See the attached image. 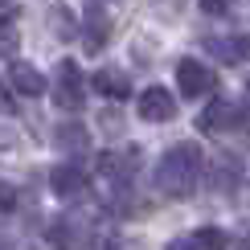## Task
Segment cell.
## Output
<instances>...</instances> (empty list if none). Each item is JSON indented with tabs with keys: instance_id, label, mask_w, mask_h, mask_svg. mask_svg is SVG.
<instances>
[{
	"instance_id": "obj_10",
	"label": "cell",
	"mask_w": 250,
	"mask_h": 250,
	"mask_svg": "<svg viewBox=\"0 0 250 250\" xmlns=\"http://www.w3.org/2000/svg\"><path fill=\"white\" fill-rule=\"evenodd\" d=\"M95 90L99 95H107V99H115V103H123L131 95V78H127V70H119V66H103V70H95Z\"/></svg>"
},
{
	"instance_id": "obj_1",
	"label": "cell",
	"mask_w": 250,
	"mask_h": 250,
	"mask_svg": "<svg viewBox=\"0 0 250 250\" xmlns=\"http://www.w3.org/2000/svg\"><path fill=\"white\" fill-rule=\"evenodd\" d=\"M201 148H197L193 140H181L172 144L168 152L160 156V168H156V189L168 193V197H193L197 181H201Z\"/></svg>"
},
{
	"instance_id": "obj_5",
	"label": "cell",
	"mask_w": 250,
	"mask_h": 250,
	"mask_svg": "<svg viewBox=\"0 0 250 250\" xmlns=\"http://www.w3.org/2000/svg\"><path fill=\"white\" fill-rule=\"evenodd\" d=\"M176 86H181V95H189V99H205V95L217 90V74H213V66H205V62L185 58L181 66H176Z\"/></svg>"
},
{
	"instance_id": "obj_20",
	"label": "cell",
	"mask_w": 250,
	"mask_h": 250,
	"mask_svg": "<svg viewBox=\"0 0 250 250\" xmlns=\"http://www.w3.org/2000/svg\"><path fill=\"white\" fill-rule=\"evenodd\" d=\"M0 111H4V115H13V111H17V103L8 99V86H4V82H0Z\"/></svg>"
},
{
	"instance_id": "obj_11",
	"label": "cell",
	"mask_w": 250,
	"mask_h": 250,
	"mask_svg": "<svg viewBox=\"0 0 250 250\" xmlns=\"http://www.w3.org/2000/svg\"><path fill=\"white\" fill-rule=\"evenodd\" d=\"M8 62H13V70H8V78H13L17 95H29V99L45 95V74H41L37 66H29V62H17V58H8Z\"/></svg>"
},
{
	"instance_id": "obj_17",
	"label": "cell",
	"mask_w": 250,
	"mask_h": 250,
	"mask_svg": "<svg viewBox=\"0 0 250 250\" xmlns=\"http://www.w3.org/2000/svg\"><path fill=\"white\" fill-rule=\"evenodd\" d=\"M17 185L13 181H4V176H0V213H8V209H17Z\"/></svg>"
},
{
	"instance_id": "obj_2",
	"label": "cell",
	"mask_w": 250,
	"mask_h": 250,
	"mask_svg": "<svg viewBox=\"0 0 250 250\" xmlns=\"http://www.w3.org/2000/svg\"><path fill=\"white\" fill-rule=\"evenodd\" d=\"M201 131H209V135H222V131H242L246 127V103H238V99H213L209 107L201 111Z\"/></svg>"
},
{
	"instance_id": "obj_15",
	"label": "cell",
	"mask_w": 250,
	"mask_h": 250,
	"mask_svg": "<svg viewBox=\"0 0 250 250\" xmlns=\"http://www.w3.org/2000/svg\"><path fill=\"white\" fill-rule=\"evenodd\" d=\"M17 54H21V29L13 17H4L0 21V58H17Z\"/></svg>"
},
{
	"instance_id": "obj_4",
	"label": "cell",
	"mask_w": 250,
	"mask_h": 250,
	"mask_svg": "<svg viewBox=\"0 0 250 250\" xmlns=\"http://www.w3.org/2000/svg\"><path fill=\"white\" fill-rule=\"evenodd\" d=\"M78 37H82V45H86V54H99V49L111 41V13H107L103 0H86V13H82Z\"/></svg>"
},
{
	"instance_id": "obj_16",
	"label": "cell",
	"mask_w": 250,
	"mask_h": 250,
	"mask_svg": "<svg viewBox=\"0 0 250 250\" xmlns=\"http://www.w3.org/2000/svg\"><path fill=\"white\" fill-rule=\"evenodd\" d=\"M176 246H230V238L222 230H213V226H205V230H197L189 242H176Z\"/></svg>"
},
{
	"instance_id": "obj_12",
	"label": "cell",
	"mask_w": 250,
	"mask_h": 250,
	"mask_svg": "<svg viewBox=\"0 0 250 250\" xmlns=\"http://www.w3.org/2000/svg\"><path fill=\"white\" fill-rule=\"evenodd\" d=\"M205 49H209L217 62H226V66H242V62H246V37H242V33H230V37H205Z\"/></svg>"
},
{
	"instance_id": "obj_14",
	"label": "cell",
	"mask_w": 250,
	"mask_h": 250,
	"mask_svg": "<svg viewBox=\"0 0 250 250\" xmlns=\"http://www.w3.org/2000/svg\"><path fill=\"white\" fill-rule=\"evenodd\" d=\"M54 140H58L62 152H86V148H90V131L82 127V123H62Z\"/></svg>"
},
{
	"instance_id": "obj_6",
	"label": "cell",
	"mask_w": 250,
	"mask_h": 250,
	"mask_svg": "<svg viewBox=\"0 0 250 250\" xmlns=\"http://www.w3.org/2000/svg\"><path fill=\"white\" fill-rule=\"evenodd\" d=\"M140 160H144V148H119V152H103L99 156V172L111 176L115 185H127L135 172H140Z\"/></svg>"
},
{
	"instance_id": "obj_9",
	"label": "cell",
	"mask_w": 250,
	"mask_h": 250,
	"mask_svg": "<svg viewBox=\"0 0 250 250\" xmlns=\"http://www.w3.org/2000/svg\"><path fill=\"white\" fill-rule=\"evenodd\" d=\"M209 185H213V193H234L242 185V160L238 156H217L209 168Z\"/></svg>"
},
{
	"instance_id": "obj_3",
	"label": "cell",
	"mask_w": 250,
	"mask_h": 250,
	"mask_svg": "<svg viewBox=\"0 0 250 250\" xmlns=\"http://www.w3.org/2000/svg\"><path fill=\"white\" fill-rule=\"evenodd\" d=\"M54 103L62 111H82L86 107V78L74 62H62L58 78H54Z\"/></svg>"
},
{
	"instance_id": "obj_18",
	"label": "cell",
	"mask_w": 250,
	"mask_h": 250,
	"mask_svg": "<svg viewBox=\"0 0 250 250\" xmlns=\"http://www.w3.org/2000/svg\"><path fill=\"white\" fill-rule=\"evenodd\" d=\"M234 8V0H201V13H209V17H226Z\"/></svg>"
},
{
	"instance_id": "obj_21",
	"label": "cell",
	"mask_w": 250,
	"mask_h": 250,
	"mask_svg": "<svg viewBox=\"0 0 250 250\" xmlns=\"http://www.w3.org/2000/svg\"><path fill=\"white\" fill-rule=\"evenodd\" d=\"M103 123H107V131H119V115H111V111L103 115Z\"/></svg>"
},
{
	"instance_id": "obj_13",
	"label": "cell",
	"mask_w": 250,
	"mask_h": 250,
	"mask_svg": "<svg viewBox=\"0 0 250 250\" xmlns=\"http://www.w3.org/2000/svg\"><path fill=\"white\" fill-rule=\"evenodd\" d=\"M45 21H49V33H54L58 41H74L78 37V17L70 13L66 4H49L45 8Z\"/></svg>"
},
{
	"instance_id": "obj_7",
	"label": "cell",
	"mask_w": 250,
	"mask_h": 250,
	"mask_svg": "<svg viewBox=\"0 0 250 250\" xmlns=\"http://www.w3.org/2000/svg\"><path fill=\"white\" fill-rule=\"evenodd\" d=\"M49 189H54L62 201H78V197L90 189V172L82 168V164H58V168L49 172Z\"/></svg>"
},
{
	"instance_id": "obj_19",
	"label": "cell",
	"mask_w": 250,
	"mask_h": 250,
	"mask_svg": "<svg viewBox=\"0 0 250 250\" xmlns=\"http://www.w3.org/2000/svg\"><path fill=\"white\" fill-rule=\"evenodd\" d=\"M152 8H156L160 17H176V13L185 8V0H152Z\"/></svg>"
},
{
	"instance_id": "obj_8",
	"label": "cell",
	"mask_w": 250,
	"mask_h": 250,
	"mask_svg": "<svg viewBox=\"0 0 250 250\" xmlns=\"http://www.w3.org/2000/svg\"><path fill=\"white\" fill-rule=\"evenodd\" d=\"M140 119L148 123H168L176 119V95H168L164 86H148L140 95Z\"/></svg>"
}]
</instances>
